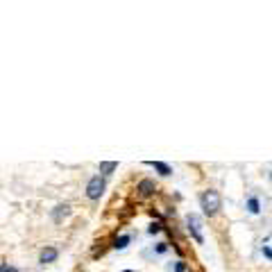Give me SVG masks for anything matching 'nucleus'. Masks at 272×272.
Instances as JSON below:
<instances>
[{"label": "nucleus", "instance_id": "nucleus-11", "mask_svg": "<svg viewBox=\"0 0 272 272\" xmlns=\"http://www.w3.org/2000/svg\"><path fill=\"white\" fill-rule=\"evenodd\" d=\"M263 257L272 259V252H270V245H268V241H266V245H263Z\"/></svg>", "mask_w": 272, "mask_h": 272}, {"label": "nucleus", "instance_id": "nucleus-6", "mask_svg": "<svg viewBox=\"0 0 272 272\" xmlns=\"http://www.w3.org/2000/svg\"><path fill=\"white\" fill-rule=\"evenodd\" d=\"M57 257H59V252H57L54 248H45L43 252H41V257H39V259H41V263H52Z\"/></svg>", "mask_w": 272, "mask_h": 272}, {"label": "nucleus", "instance_id": "nucleus-13", "mask_svg": "<svg viewBox=\"0 0 272 272\" xmlns=\"http://www.w3.org/2000/svg\"><path fill=\"white\" fill-rule=\"evenodd\" d=\"M0 272H18V270L11 268V266H0Z\"/></svg>", "mask_w": 272, "mask_h": 272}, {"label": "nucleus", "instance_id": "nucleus-7", "mask_svg": "<svg viewBox=\"0 0 272 272\" xmlns=\"http://www.w3.org/2000/svg\"><path fill=\"white\" fill-rule=\"evenodd\" d=\"M148 163L154 170H159V175H163V177H168V175L173 173V168H170L168 163H161V161H148Z\"/></svg>", "mask_w": 272, "mask_h": 272}, {"label": "nucleus", "instance_id": "nucleus-2", "mask_svg": "<svg viewBox=\"0 0 272 272\" xmlns=\"http://www.w3.org/2000/svg\"><path fill=\"white\" fill-rule=\"evenodd\" d=\"M186 225H188V232H191V236L195 238V243H200V245H202V243H204V234H202V218L195 216V213H188Z\"/></svg>", "mask_w": 272, "mask_h": 272}, {"label": "nucleus", "instance_id": "nucleus-12", "mask_svg": "<svg viewBox=\"0 0 272 272\" xmlns=\"http://www.w3.org/2000/svg\"><path fill=\"white\" fill-rule=\"evenodd\" d=\"M157 232H161V223H154L152 227H150V234H157Z\"/></svg>", "mask_w": 272, "mask_h": 272}, {"label": "nucleus", "instance_id": "nucleus-16", "mask_svg": "<svg viewBox=\"0 0 272 272\" xmlns=\"http://www.w3.org/2000/svg\"><path fill=\"white\" fill-rule=\"evenodd\" d=\"M125 272H129V270H125Z\"/></svg>", "mask_w": 272, "mask_h": 272}, {"label": "nucleus", "instance_id": "nucleus-5", "mask_svg": "<svg viewBox=\"0 0 272 272\" xmlns=\"http://www.w3.org/2000/svg\"><path fill=\"white\" fill-rule=\"evenodd\" d=\"M68 216H70V207H68V204H59V207L52 211V220H54V223H61V220L68 218Z\"/></svg>", "mask_w": 272, "mask_h": 272}, {"label": "nucleus", "instance_id": "nucleus-14", "mask_svg": "<svg viewBox=\"0 0 272 272\" xmlns=\"http://www.w3.org/2000/svg\"><path fill=\"white\" fill-rule=\"evenodd\" d=\"M175 272H186V266H184V263H182V261H179V263H177V266H175Z\"/></svg>", "mask_w": 272, "mask_h": 272}, {"label": "nucleus", "instance_id": "nucleus-9", "mask_svg": "<svg viewBox=\"0 0 272 272\" xmlns=\"http://www.w3.org/2000/svg\"><path fill=\"white\" fill-rule=\"evenodd\" d=\"M129 241H132V238H129L127 234H125V236H118V238L114 241V248H116V250H125V248L129 245Z\"/></svg>", "mask_w": 272, "mask_h": 272}, {"label": "nucleus", "instance_id": "nucleus-3", "mask_svg": "<svg viewBox=\"0 0 272 272\" xmlns=\"http://www.w3.org/2000/svg\"><path fill=\"white\" fill-rule=\"evenodd\" d=\"M104 188H107L104 177L95 175V177H91L89 186H86V195H89V200H100V198H102V193H104Z\"/></svg>", "mask_w": 272, "mask_h": 272}, {"label": "nucleus", "instance_id": "nucleus-8", "mask_svg": "<svg viewBox=\"0 0 272 272\" xmlns=\"http://www.w3.org/2000/svg\"><path fill=\"white\" fill-rule=\"evenodd\" d=\"M116 168H118V163H116V161H102V163H100V173H102V175H111Z\"/></svg>", "mask_w": 272, "mask_h": 272}, {"label": "nucleus", "instance_id": "nucleus-10", "mask_svg": "<svg viewBox=\"0 0 272 272\" xmlns=\"http://www.w3.org/2000/svg\"><path fill=\"white\" fill-rule=\"evenodd\" d=\"M248 209H250V213H259V211H261V209H259V200L257 198H250Z\"/></svg>", "mask_w": 272, "mask_h": 272}, {"label": "nucleus", "instance_id": "nucleus-4", "mask_svg": "<svg viewBox=\"0 0 272 272\" xmlns=\"http://www.w3.org/2000/svg\"><path fill=\"white\" fill-rule=\"evenodd\" d=\"M139 191L143 198H150V195H154V191H157V186H154L152 179H141L139 182Z\"/></svg>", "mask_w": 272, "mask_h": 272}, {"label": "nucleus", "instance_id": "nucleus-1", "mask_svg": "<svg viewBox=\"0 0 272 272\" xmlns=\"http://www.w3.org/2000/svg\"><path fill=\"white\" fill-rule=\"evenodd\" d=\"M200 204H202V211L207 213V216H216V213L223 209V198H220L218 191L209 188V191H204V193L200 195Z\"/></svg>", "mask_w": 272, "mask_h": 272}, {"label": "nucleus", "instance_id": "nucleus-15", "mask_svg": "<svg viewBox=\"0 0 272 272\" xmlns=\"http://www.w3.org/2000/svg\"><path fill=\"white\" fill-rule=\"evenodd\" d=\"M157 252H159V254L166 252V243H159V245H157Z\"/></svg>", "mask_w": 272, "mask_h": 272}]
</instances>
